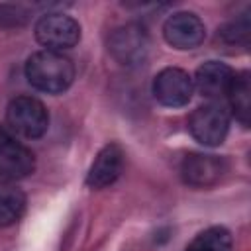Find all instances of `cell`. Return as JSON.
Returning a JSON list of instances; mask_svg holds the SVG:
<instances>
[{
  "instance_id": "obj_11",
  "label": "cell",
  "mask_w": 251,
  "mask_h": 251,
  "mask_svg": "<svg viewBox=\"0 0 251 251\" xmlns=\"http://www.w3.org/2000/svg\"><path fill=\"white\" fill-rule=\"evenodd\" d=\"M124 149L118 143H108L104 145L98 155L94 157L88 173H86V184L94 190H102L108 188L110 184H114L122 171H124Z\"/></svg>"
},
{
  "instance_id": "obj_10",
  "label": "cell",
  "mask_w": 251,
  "mask_h": 251,
  "mask_svg": "<svg viewBox=\"0 0 251 251\" xmlns=\"http://www.w3.org/2000/svg\"><path fill=\"white\" fill-rule=\"evenodd\" d=\"M233 76L235 73L229 65L222 61H206L196 69L192 82L198 94H202L208 100H218L227 96Z\"/></svg>"
},
{
  "instance_id": "obj_12",
  "label": "cell",
  "mask_w": 251,
  "mask_h": 251,
  "mask_svg": "<svg viewBox=\"0 0 251 251\" xmlns=\"http://www.w3.org/2000/svg\"><path fill=\"white\" fill-rule=\"evenodd\" d=\"M226 98L229 102V108H231V114L235 116V120L243 127H247L249 116H251V75L247 71L235 73Z\"/></svg>"
},
{
  "instance_id": "obj_8",
  "label": "cell",
  "mask_w": 251,
  "mask_h": 251,
  "mask_svg": "<svg viewBox=\"0 0 251 251\" xmlns=\"http://www.w3.org/2000/svg\"><path fill=\"white\" fill-rule=\"evenodd\" d=\"M163 37L173 49L178 51L196 49L198 45H202L206 37V25L200 20V16L194 12L188 10L175 12L163 24Z\"/></svg>"
},
{
  "instance_id": "obj_14",
  "label": "cell",
  "mask_w": 251,
  "mask_h": 251,
  "mask_svg": "<svg viewBox=\"0 0 251 251\" xmlns=\"http://www.w3.org/2000/svg\"><path fill=\"white\" fill-rule=\"evenodd\" d=\"M233 237L224 226H212L194 235L186 251H231Z\"/></svg>"
},
{
  "instance_id": "obj_2",
  "label": "cell",
  "mask_w": 251,
  "mask_h": 251,
  "mask_svg": "<svg viewBox=\"0 0 251 251\" xmlns=\"http://www.w3.org/2000/svg\"><path fill=\"white\" fill-rule=\"evenodd\" d=\"M8 129L22 139H39L49 127V112L35 96H16L6 108Z\"/></svg>"
},
{
  "instance_id": "obj_9",
  "label": "cell",
  "mask_w": 251,
  "mask_h": 251,
  "mask_svg": "<svg viewBox=\"0 0 251 251\" xmlns=\"http://www.w3.org/2000/svg\"><path fill=\"white\" fill-rule=\"evenodd\" d=\"M227 171L222 157L212 153H190L180 163V176L188 186L210 188L218 184Z\"/></svg>"
},
{
  "instance_id": "obj_5",
  "label": "cell",
  "mask_w": 251,
  "mask_h": 251,
  "mask_svg": "<svg viewBox=\"0 0 251 251\" xmlns=\"http://www.w3.org/2000/svg\"><path fill=\"white\" fill-rule=\"evenodd\" d=\"M188 131L204 147H218L229 131V116L216 102L198 106L188 118Z\"/></svg>"
},
{
  "instance_id": "obj_1",
  "label": "cell",
  "mask_w": 251,
  "mask_h": 251,
  "mask_svg": "<svg viewBox=\"0 0 251 251\" xmlns=\"http://www.w3.org/2000/svg\"><path fill=\"white\" fill-rule=\"evenodd\" d=\"M75 63L59 51L41 49L27 57L25 78L27 82L45 94H63L75 80Z\"/></svg>"
},
{
  "instance_id": "obj_3",
  "label": "cell",
  "mask_w": 251,
  "mask_h": 251,
  "mask_svg": "<svg viewBox=\"0 0 251 251\" xmlns=\"http://www.w3.org/2000/svg\"><path fill=\"white\" fill-rule=\"evenodd\" d=\"M33 33L43 49L63 53L80 41V24L69 14L47 12L35 22Z\"/></svg>"
},
{
  "instance_id": "obj_4",
  "label": "cell",
  "mask_w": 251,
  "mask_h": 251,
  "mask_svg": "<svg viewBox=\"0 0 251 251\" xmlns=\"http://www.w3.org/2000/svg\"><path fill=\"white\" fill-rule=\"evenodd\" d=\"M149 33L141 24L129 22L112 29L108 37L110 55L124 67L141 65L149 55Z\"/></svg>"
},
{
  "instance_id": "obj_6",
  "label": "cell",
  "mask_w": 251,
  "mask_h": 251,
  "mask_svg": "<svg viewBox=\"0 0 251 251\" xmlns=\"http://www.w3.org/2000/svg\"><path fill=\"white\" fill-rule=\"evenodd\" d=\"M192 76L180 67H165L153 78V96L161 106L182 108L192 100Z\"/></svg>"
},
{
  "instance_id": "obj_13",
  "label": "cell",
  "mask_w": 251,
  "mask_h": 251,
  "mask_svg": "<svg viewBox=\"0 0 251 251\" xmlns=\"http://www.w3.org/2000/svg\"><path fill=\"white\" fill-rule=\"evenodd\" d=\"M25 210V194L12 182H0V227L14 226Z\"/></svg>"
},
{
  "instance_id": "obj_15",
  "label": "cell",
  "mask_w": 251,
  "mask_h": 251,
  "mask_svg": "<svg viewBox=\"0 0 251 251\" xmlns=\"http://www.w3.org/2000/svg\"><path fill=\"white\" fill-rule=\"evenodd\" d=\"M247 37H249V20L247 16L226 24L222 29H218V39H222L224 45L227 47H239V45H247Z\"/></svg>"
},
{
  "instance_id": "obj_7",
  "label": "cell",
  "mask_w": 251,
  "mask_h": 251,
  "mask_svg": "<svg viewBox=\"0 0 251 251\" xmlns=\"http://www.w3.org/2000/svg\"><path fill=\"white\" fill-rule=\"evenodd\" d=\"M35 171V157L8 127L0 126V178L18 180Z\"/></svg>"
}]
</instances>
